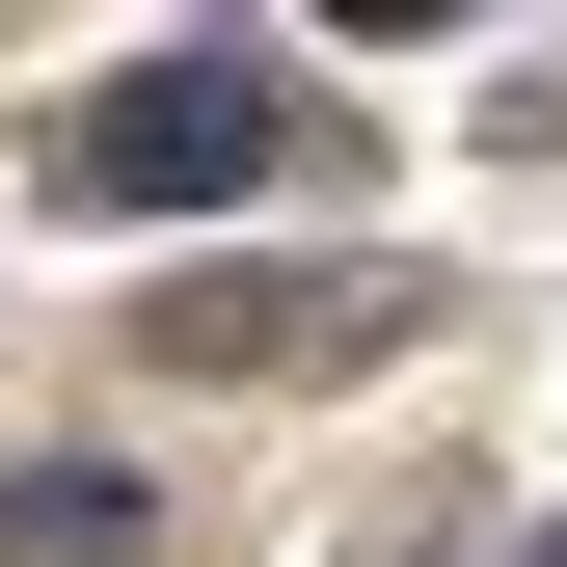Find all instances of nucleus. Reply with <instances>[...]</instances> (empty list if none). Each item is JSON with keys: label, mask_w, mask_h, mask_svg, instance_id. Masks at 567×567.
Masks as SVG:
<instances>
[{"label": "nucleus", "mask_w": 567, "mask_h": 567, "mask_svg": "<svg viewBox=\"0 0 567 567\" xmlns=\"http://www.w3.org/2000/svg\"><path fill=\"white\" fill-rule=\"evenodd\" d=\"M270 163H298V82L270 54H135L82 109V217H244Z\"/></svg>", "instance_id": "f257e3e1"}]
</instances>
